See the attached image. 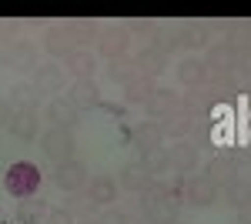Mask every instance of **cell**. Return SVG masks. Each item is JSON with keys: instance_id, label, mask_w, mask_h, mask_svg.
Listing matches in <instances>:
<instances>
[{"instance_id": "1", "label": "cell", "mask_w": 251, "mask_h": 224, "mask_svg": "<svg viewBox=\"0 0 251 224\" xmlns=\"http://www.w3.org/2000/svg\"><path fill=\"white\" fill-rule=\"evenodd\" d=\"M37 184V174H34V168H14L10 171V191H30V187Z\"/></svg>"}]
</instances>
